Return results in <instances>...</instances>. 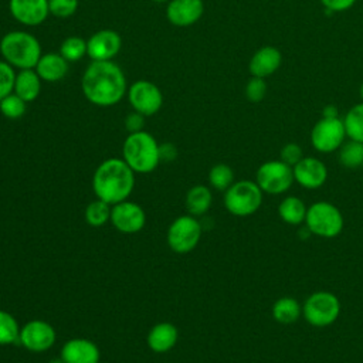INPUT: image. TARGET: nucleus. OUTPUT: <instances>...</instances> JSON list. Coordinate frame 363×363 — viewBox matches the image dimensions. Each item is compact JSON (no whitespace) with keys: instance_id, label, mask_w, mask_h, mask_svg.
<instances>
[{"instance_id":"412c9836","label":"nucleus","mask_w":363,"mask_h":363,"mask_svg":"<svg viewBox=\"0 0 363 363\" xmlns=\"http://www.w3.org/2000/svg\"><path fill=\"white\" fill-rule=\"evenodd\" d=\"M34 69L43 81L58 82L68 72V61L60 52H47L40 57Z\"/></svg>"},{"instance_id":"c756f323","label":"nucleus","mask_w":363,"mask_h":363,"mask_svg":"<svg viewBox=\"0 0 363 363\" xmlns=\"http://www.w3.org/2000/svg\"><path fill=\"white\" fill-rule=\"evenodd\" d=\"M208 183L218 191H225L234 183V172L225 163L214 164L208 172Z\"/></svg>"},{"instance_id":"72a5a7b5","label":"nucleus","mask_w":363,"mask_h":363,"mask_svg":"<svg viewBox=\"0 0 363 363\" xmlns=\"http://www.w3.org/2000/svg\"><path fill=\"white\" fill-rule=\"evenodd\" d=\"M14 81H16L14 68L6 61H0V99H3L4 96H7L14 91Z\"/></svg>"},{"instance_id":"1a4fd4ad","label":"nucleus","mask_w":363,"mask_h":363,"mask_svg":"<svg viewBox=\"0 0 363 363\" xmlns=\"http://www.w3.org/2000/svg\"><path fill=\"white\" fill-rule=\"evenodd\" d=\"M294 170L282 160L264 162L255 173V183L259 186L262 193L282 194L294 184Z\"/></svg>"},{"instance_id":"0eeeda50","label":"nucleus","mask_w":363,"mask_h":363,"mask_svg":"<svg viewBox=\"0 0 363 363\" xmlns=\"http://www.w3.org/2000/svg\"><path fill=\"white\" fill-rule=\"evenodd\" d=\"M340 301L329 291H316L311 294L302 305V316L315 328H326L335 323L340 315Z\"/></svg>"},{"instance_id":"ea45409f","label":"nucleus","mask_w":363,"mask_h":363,"mask_svg":"<svg viewBox=\"0 0 363 363\" xmlns=\"http://www.w3.org/2000/svg\"><path fill=\"white\" fill-rule=\"evenodd\" d=\"M337 108L335 105H328L323 108V112H322V116L323 118H339L337 115Z\"/></svg>"},{"instance_id":"4be33fe9","label":"nucleus","mask_w":363,"mask_h":363,"mask_svg":"<svg viewBox=\"0 0 363 363\" xmlns=\"http://www.w3.org/2000/svg\"><path fill=\"white\" fill-rule=\"evenodd\" d=\"M41 78L37 74L34 68L28 69H20L16 74V81H14V94L18 95L21 99L26 102H31L37 99L41 91Z\"/></svg>"},{"instance_id":"a878e982","label":"nucleus","mask_w":363,"mask_h":363,"mask_svg":"<svg viewBox=\"0 0 363 363\" xmlns=\"http://www.w3.org/2000/svg\"><path fill=\"white\" fill-rule=\"evenodd\" d=\"M343 125L346 130V136L352 140L363 143V102L352 106L345 118Z\"/></svg>"},{"instance_id":"6e6552de","label":"nucleus","mask_w":363,"mask_h":363,"mask_svg":"<svg viewBox=\"0 0 363 363\" xmlns=\"http://www.w3.org/2000/svg\"><path fill=\"white\" fill-rule=\"evenodd\" d=\"M201 223L194 216L184 214L179 216L170 223L166 240L172 251L177 254H187L197 247L201 238Z\"/></svg>"},{"instance_id":"f3484780","label":"nucleus","mask_w":363,"mask_h":363,"mask_svg":"<svg viewBox=\"0 0 363 363\" xmlns=\"http://www.w3.org/2000/svg\"><path fill=\"white\" fill-rule=\"evenodd\" d=\"M204 13L203 0H170L166 7L167 20L176 27H190Z\"/></svg>"},{"instance_id":"9d476101","label":"nucleus","mask_w":363,"mask_h":363,"mask_svg":"<svg viewBox=\"0 0 363 363\" xmlns=\"http://www.w3.org/2000/svg\"><path fill=\"white\" fill-rule=\"evenodd\" d=\"M343 119L323 118L319 119L311 130V143L319 153L336 152L346 139Z\"/></svg>"},{"instance_id":"4468645a","label":"nucleus","mask_w":363,"mask_h":363,"mask_svg":"<svg viewBox=\"0 0 363 363\" xmlns=\"http://www.w3.org/2000/svg\"><path fill=\"white\" fill-rule=\"evenodd\" d=\"M122 47V38L115 30H99L86 40V55L92 61H112Z\"/></svg>"},{"instance_id":"a19ab883","label":"nucleus","mask_w":363,"mask_h":363,"mask_svg":"<svg viewBox=\"0 0 363 363\" xmlns=\"http://www.w3.org/2000/svg\"><path fill=\"white\" fill-rule=\"evenodd\" d=\"M51 363H64V362H62V359H61V357H58V359H55V360H52V362H51Z\"/></svg>"},{"instance_id":"37998d69","label":"nucleus","mask_w":363,"mask_h":363,"mask_svg":"<svg viewBox=\"0 0 363 363\" xmlns=\"http://www.w3.org/2000/svg\"><path fill=\"white\" fill-rule=\"evenodd\" d=\"M360 98L363 99V84L360 85Z\"/></svg>"},{"instance_id":"bb28decb","label":"nucleus","mask_w":363,"mask_h":363,"mask_svg":"<svg viewBox=\"0 0 363 363\" xmlns=\"http://www.w3.org/2000/svg\"><path fill=\"white\" fill-rule=\"evenodd\" d=\"M337 150V159L343 167L356 169L363 164V143L349 139Z\"/></svg>"},{"instance_id":"f03ea898","label":"nucleus","mask_w":363,"mask_h":363,"mask_svg":"<svg viewBox=\"0 0 363 363\" xmlns=\"http://www.w3.org/2000/svg\"><path fill=\"white\" fill-rule=\"evenodd\" d=\"M135 187V172L123 159L109 157L94 172L92 190L96 199L113 206L132 194Z\"/></svg>"},{"instance_id":"c9c22d12","label":"nucleus","mask_w":363,"mask_h":363,"mask_svg":"<svg viewBox=\"0 0 363 363\" xmlns=\"http://www.w3.org/2000/svg\"><path fill=\"white\" fill-rule=\"evenodd\" d=\"M303 159V152L302 147L295 143V142H289L286 145H284L281 147L279 152V160H282L284 163H286L288 166L294 167L298 162H301Z\"/></svg>"},{"instance_id":"2f4dec72","label":"nucleus","mask_w":363,"mask_h":363,"mask_svg":"<svg viewBox=\"0 0 363 363\" xmlns=\"http://www.w3.org/2000/svg\"><path fill=\"white\" fill-rule=\"evenodd\" d=\"M27 109V102L14 92L0 99V112L9 119H20Z\"/></svg>"},{"instance_id":"b1692460","label":"nucleus","mask_w":363,"mask_h":363,"mask_svg":"<svg viewBox=\"0 0 363 363\" xmlns=\"http://www.w3.org/2000/svg\"><path fill=\"white\" fill-rule=\"evenodd\" d=\"M271 313L278 323L292 325L302 316V306L292 296H281L272 303Z\"/></svg>"},{"instance_id":"cd10ccee","label":"nucleus","mask_w":363,"mask_h":363,"mask_svg":"<svg viewBox=\"0 0 363 363\" xmlns=\"http://www.w3.org/2000/svg\"><path fill=\"white\" fill-rule=\"evenodd\" d=\"M111 204L96 199L91 201L85 208V221L92 227H102L111 220Z\"/></svg>"},{"instance_id":"9b49d317","label":"nucleus","mask_w":363,"mask_h":363,"mask_svg":"<svg viewBox=\"0 0 363 363\" xmlns=\"http://www.w3.org/2000/svg\"><path fill=\"white\" fill-rule=\"evenodd\" d=\"M128 99L135 112L150 116L159 112L163 105V94L159 86L147 79L135 81L128 89Z\"/></svg>"},{"instance_id":"79ce46f5","label":"nucleus","mask_w":363,"mask_h":363,"mask_svg":"<svg viewBox=\"0 0 363 363\" xmlns=\"http://www.w3.org/2000/svg\"><path fill=\"white\" fill-rule=\"evenodd\" d=\"M152 1H155V3H169L170 0H152Z\"/></svg>"},{"instance_id":"6ab92c4d","label":"nucleus","mask_w":363,"mask_h":363,"mask_svg":"<svg viewBox=\"0 0 363 363\" xmlns=\"http://www.w3.org/2000/svg\"><path fill=\"white\" fill-rule=\"evenodd\" d=\"M281 64H282L281 51L272 45H265L254 52L248 64V71L252 77L267 78L274 72H277Z\"/></svg>"},{"instance_id":"f257e3e1","label":"nucleus","mask_w":363,"mask_h":363,"mask_svg":"<svg viewBox=\"0 0 363 363\" xmlns=\"http://www.w3.org/2000/svg\"><path fill=\"white\" fill-rule=\"evenodd\" d=\"M84 96L96 106H113L125 95L126 78L113 61H92L81 79Z\"/></svg>"},{"instance_id":"a211bd4d","label":"nucleus","mask_w":363,"mask_h":363,"mask_svg":"<svg viewBox=\"0 0 363 363\" xmlns=\"http://www.w3.org/2000/svg\"><path fill=\"white\" fill-rule=\"evenodd\" d=\"M64 363H99L101 352L96 343L85 337H74L64 343L60 352Z\"/></svg>"},{"instance_id":"7c9ffc66","label":"nucleus","mask_w":363,"mask_h":363,"mask_svg":"<svg viewBox=\"0 0 363 363\" xmlns=\"http://www.w3.org/2000/svg\"><path fill=\"white\" fill-rule=\"evenodd\" d=\"M60 54L68 61H79L86 54V41L78 35L67 37L60 45Z\"/></svg>"},{"instance_id":"f8f14e48","label":"nucleus","mask_w":363,"mask_h":363,"mask_svg":"<svg viewBox=\"0 0 363 363\" xmlns=\"http://www.w3.org/2000/svg\"><path fill=\"white\" fill-rule=\"evenodd\" d=\"M55 340H57L55 329L51 326V323L45 320L33 319L20 328L18 343L30 352H34V353L47 352L54 346Z\"/></svg>"},{"instance_id":"7ed1b4c3","label":"nucleus","mask_w":363,"mask_h":363,"mask_svg":"<svg viewBox=\"0 0 363 363\" xmlns=\"http://www.w3.org/2000/svg\"><path fill=\"white\" fill-rule=\"evenodd\" d=\"M0 54L13 68H34L43 55L40 41L27 31H10L0 40Z\"/></svg>"},{"instance_id":"ddd939ff","label":"nucleus","mask_w":363,"mask_h":363,"mask_svg":"<svg viewBox=\"0 0 363 363\" xmlns=\"http://www.w3.org/2000/svg\"><path fill=\"white\" fill-rule=\"evenodd\" d=\"M109 221L119 233L135 234L145 227L146 214L138 203L123 200L112 206Z\"/></svg>"},{"instance_id":"aec40b11","label":"nucleus","mask_w":363,"mask_h":363,"mask_svg":"<svg viewBox=\"0 0 363 363\" xmlns=\"http://www.w3.org/2000/svg\"><path fill=\"white\" fill-rule=\"evenodd\" d=\"M177 339L179 330L173 323L159 322L149 330L146 342L149 349L155 353H166L176 346Z\"/></svg>"},{"instance_id":"20e7f679","label":"nucleus","mask_w":363,"mask_h":363,"mask_svg":"<svg viewBox=\"0 0 363 363\" xmlns=\"http://www.w3.org/2000/svg\"><path fill=\"white\" fill-rule=\"evenodd\" d=\"M122 155L135 173H150L160 163L159 143L146 130L129 133L123 142Z\"/></svg>"},{"instance_id":"58836bf2","label":"nucleus","mask_w":363,"mask_h":363,"mask_svg":"<svg viewBox=\"0 0 363 363\" xmlns=\"http://www.w3.org/2000/svg\"><path fill=\"white\" fill-rule=\"evenodd\" d=\"M159 153H160V160L172 162L177 156V149L173 143H163V145H159Z\"/></svg>"},{"instance_id":"f704fd0d","label":"nucleus","mask_w":363,"mask_h":363,"mask_svg":"<svg viewBox=\"0 0 363 363\" xmlns=\"http://www.w3.org/2000/svg\"><path fill=\"white\" fill-rule=\"evenodd\" d=\"M78 9V0H48L50 14L65 18L71 17Z\"/></svg>"},{"instance_id":"2eb2a0df","label":"nucleus","mask_w":363,"mask_h":363,"mask_svg":"<svg viewBox=\"0 0 363 363\" xmlns=\"http://www.w3.org/2000/svg\"><path fill=\"white\" fill-rule=\"evenodd\" d=\"M295 182L308 190H316L322 187L328 180V167L326 164L313 156H303L294 167Z\"/></svg>"},{"instance_id":"423d86ee","label":"nucleus","mask_w":363,"mask_h":363,"mask_svg":"<svg viewBox=\"0 0 363 363\" xmlns=\"http://www.w3.org/2000/svg\"><path fill=\"white\" fill-rule=\"evenodd\" d=\"M305 225L312 235L335 238L342 233L345 220L335 204L329 201H316L308 207Z\"/></svg>"},{"instance_id":"39448f33","label":"nucleus","mask_w":363,"mask_h":363,"mask_svg":"<svg viewBox=\"0 0 363 363\" xmlns=\"http://www.w3.org/2000/svg\"><path fill=\"white\" fill-rule=\"evenodd\" d=\"M262 199L264 193L255 182L238 180L224 191V207L233 216L248 217L261 208Z\"/></svg>"},{"instance_id":"5701e85b","label":"nucleus","mask_w":363,"mask_h":363,"mask_svg":"<svg viewBox=\"0 0 363 363\" xmlns=\"http://www.w3.org/2000/svg\"><path fill=\"white\" fill-rule=\"evenodd\" d=\"M308 207L302 199L296 196H286L278 204L279 218L289 225H301L305 223Z\"/></svg>"},{"instance_id":"4c0bfd02","label":"nucleus","mask_w":363,"mask_h":363,"mask_svg":"<svg viewBox=\"0 0 363 363\" xmlns=\"http://www.w3.org/2000/svg\"><path fill=\"white\" fill-rule=\"evenodd\" d=\"M320 3L328 11L339 13L350 9L356 3V0H320Z\"/></svg>"},{"instance_id":"473e14b6","label":"nucleus","mask_w":363,"mask_h":363,"mask_svg":"<svg viewBox=\"0 0 363 363\" xmlns=\"http://www.w3.org/2000/svg\"><path fill=\"white\" fill-rule=\"evenodd\" d=\"M268 91V85L265 82V78L259 77H251L248 82L245 84V98L251 102H261Z\"/></svg>"},{"instance_id":"393cba45","label":"nucleus","mask_w":363,"mask_h":363,"mask_svg":"<svg viewBox=\"0 0 363 363\" xmlns=\"http://www.w3.org/2000/svg\"><path fill=\"white\" fill-rule=\"evenodd\" d=\"M213 203L211 190L204 184H196L186 194V207L191 216H203L208 211Z\"/></svg>"},{"instance_id":"dca6fc26","label":"nucleus","mask_w":363,"mask_h":363,"mask_svg":"<svg viewBox=\"0 0 363 363\" xmlns=\"http://www.w3.org/2000/svg\"><path fill=\"white\" fill-rule=\"evenodd\" d=\"M11 16L21 24L35 27L50 14L48 0H9Z\"/></svg>"},{"instance_id":"c85d7f7f","label":"nucleus","mask_w":363,"mask_h":363,"mask_svg":"<svg viewBox=\"0 0 363 363\" xmlns=\"http://www.w3.org/2000/svg\"><path fill=\"white\" fill-rule=\"evenodd\" d=\"M20 337V326L17 319L3 309H0V345L17 343Z\"/></svg>"},{"instance_id":"e433bc0d","label":"nucleus","mask_w":363,"mask_h":363,"mask_svg":"<svg viewBox=\"0 0 363 363\" xmlns=\"http://www.w3.org/2000/svg\"><path fill=\"white\" fill-rule=\"evenodd\" d=\"M143 125H145V116L139 112L133 111L132 113H128L125 118V128L129 133L143 130Z\"/></svg>"}]
</instances>
